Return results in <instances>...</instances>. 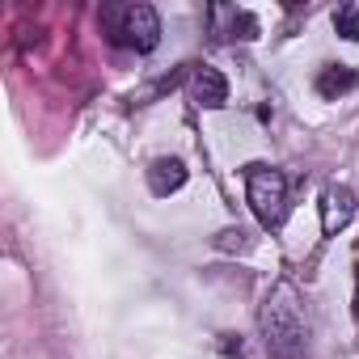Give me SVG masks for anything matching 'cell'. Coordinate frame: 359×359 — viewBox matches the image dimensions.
<instances>
[{"label":"cell","mask_w":359,"mask_h":359,"mask_svg":"<svg viewBox=\"0 0 359 359\" xmlns=\"http://www.w3.org/2000/svg\"><path fill=\"white\" fill-rule=\"evenodd\" d=\"M355 89H359V68L325 64V68L317 72V97H325V102H338V97H346V93H355Z\"/></svg>","instance_id":"cell-6"},{"label":"cell","mask_w":359,"mask_h":359,"mask_svg":"<svg viewBox=\"0 0 359 359\" xmlns=\"http://www.w3.org/2000/svg\"><path fill=\"white\" fill-rule=\"evenodd\" d=\"M212 22H216V26L224 22L220 39H258V18L245 13V9H224V5H216V9H212Z\"/></svg>","instance_id":"cell-8"},{"label":"cell","mask_w":359,"mask_h":359,"mask_svg":"<svg viewBox=\"0 0 359 359\" xmlns=\"http://www.w3.org/2000/svg\"><path fill=\"white\" fill-rule=\"evenodd\" d=\"M245 199L266 233H279L287 224V177L279 169H271L262 161L245 165Z\"/></svg>","instance_id":"cell-3"},{"label":"cell","mask_w":359,"mask_h":359,"mask_svg":"<svg viewBox=\"0 0 359 359\" xmlns=\"http://www.w3.org/2000/svg\"><path fill=\"white\" fill-rule=\"evenodd\" d=\"M355 321H359V266H355Z\"/></svg>","instance_id":"cell-10"},{"label":"cell","mask_w":359,"mask_h":359,"mask_svg":"<svg viewBox=\"0 0 359 359\" xmlns=\"http://www.w3.org/2000/svg\"><path fill=\"white\" fill-rule=\"evenodd\" d=\"M258 330H262V346L271 359H304L309 355V309H304V296L296 292V283H275L271 296L262 300V313H258Z\"/></svg>","instance_id":"cell-1"},{"label":"cell","mask_w":359,"mask_h":359,"mask_svg":"<svg viewBox=\"0 0 359 359\" xmlns=\"http://www.w3.org/2000/svg\"><path fill=\"white\" fill-rule=\"evenodd\" d=\"M334 30L346 43H359V5H338L334 9Z\"/></svg>","instance_id":"cell-9"},{"label":"cell","mask_w":359,"mask_h":359,"mask_svg":"<svg viewBox=\"0 0 359 359\" xmlns=\"http://www.w3.org/2000/svg\"><path fill=\"white\" fill-rule=\"evenodd\" d=\"M187 187V165L177 161V156H161V161H152V169H148V191L156 195V199H165V195H173V191H182Z\"/></svg>","instance_id":"cell-7"},{"label":"cell","mask_w":359,"mask_h":359,"mask_svg":"<svg viewBox=\"0 0 359 359\" xmlns=\"http://www.w3.org/2000/svg\"><path fill=\"white\" fill-rule=\"evenodd\" d=\"M191 102H195L199 110H220V106H229V81H224L212 64L191 68Z\"/></svg>","instance_id":"cell-5"},{"label":"cell","mask_w":359,"mask_h":359,"mask_svg":"<svg viewBox=\"0 0 359 359\" xmlns=\"http://www.w3.org/2000/svg\"><path fill=\"white\" fill-rule=\"evenodd\" d=\"M317 208H321V233L334 237V233H342V229L355 220V208H359V203H355V191H351V187H338V182H334V187H325V195H321Z\"/></svg>","instance_id":"cell-4"},{"label":"cell","mask_w":359,"mask_h":359,"mask_svg":"<svg viewBox=\"0 0 359 359\" xmlns=\"http://www.w3.org/2000/svg\"><path fill=\"white\" fill-rule=\"evenodd\" d=\"M102 26H106L114 47H127V51H140V55L156 51V43H161L156 9L152 5H135V0L131 5H106L102 9Z\"/></svg>","instance_id":"cell-2"}]
</instances>
